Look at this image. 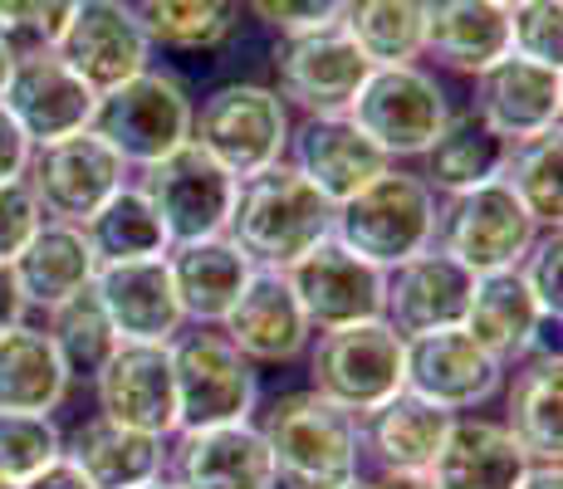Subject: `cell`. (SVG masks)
I'll return each mask as SVG.
<instances>
[{
	"label": "cell",
	"instance_id": "cell-27",
	"mask_svg": "<svg viewBox=\"0 0 563 489\" xmlns=\"http://www.w3.org/2000/svg\"><path fill=\"white\" fill-rule=\"evenodd\" d=\"M461 329L471 333L495 363L510 367L519 357L534 353V347L554 343L549 333H554L559 323H549L544 313H539L534 293L525 289L519 269H495V275H475L471 299H465V313H461Z\"/></svg>",
	"mask_w": 563,
	"mask_h": 489
},
{
	"label": "cell",
	"instance_id": "cell-42",
	"mask_svg": "<svg viewBox=\"0 0 563 489\" xmlns=\"http://www.w3.org/2000/svg\"><path fill=\"white\" fill-rule=\"evenodd\" d=\"M519 279H525V289L534 293L539 313H544L549 323L563 319V235L559 231H539L534 245L525 249V259H519Z\"/></svg>",
	"mask_w": 563,
	"mask_h": 489
},
{
	"label": "cell",
	"instance_id": "cell-36",
	"mask_svg": "<svg viewBox=\"0 0 563 489\" xmlns=\"http://www.w3.org/2000/svg\"><path fill=\"white\" fill-rule=\"evenodd\" d=\"M500 181L510 187V196L525 205L539 231H559L563 225V137H559V127L554 133L525 137V143H510Z\"/></svg>",
	"mask_w": 563,
	"mask_h": 489
},
{
	"label": "cell",
	"instance_id": "cell-45",
	"mask_svg": "<svg viewBox=\"0 0 563 489\" xmlns=\"http://www.w3.org/2000/svg\"><path fill=\"white\" fill-rule=\"evenodd\" d=\"M30 152H35V143H30V137L15 127V118L0 108V181H20V177H25Z\"/></svg>",
	"mask_w": 563,
	"mask_h": 489
},
{
	"label": "cell",
	"instance_id": "cell-15",
	"mask_svg": "<svg viewBox=\"0 0 563 489\" xmlns=\"http://www.w3.org/2000/svg\"><path fill=\"white\" fill-rule=\"evenodd\" d=\"M89 387L93 416L162 441L177 431V382H172L167 343H118L89 377Z\"/></svg>",
	"mask_w": 563,
	"mask_h": 489
},
{
	"label": "cell",
	"instance_id": "cell-5",
	"mask_svg": "<svg viewBox=\"0 0 563 489\" xmlns=\"http://www.w3.org/2000/svg\"><path fill=\"white\" fill-rule=\"evenodd\" d=\"M289 133H295V113L269 84L255 79L216 84L197 98V118H191V143L211 152L235 181L285 162Z\"/></svg>",
	"mask_w": 563,
	"mask_h": 489
},
{
	"label": "cell",
	"instance_id": "cell-54",
	"mask_svg": "<svg viewBox=\"0 0 563 489\" xmlns=\"http://www.w3.org/2000/svg\"><path fill=\"white\" fill-rule=\"evenodd\" d=\"M495 5H505V10H510V5H519V0H495Z\"/></svg>",
	"mask_w": 563,
	"mask_h": 489
},
{
	"label": "cell",
	"instance_id": "cell-22",
	"mask_svg": "<svg viewBox=\"0 0 563 489\" xmlns=\"http://www.w3.org/2000/svg\"><path fill=\"white\" fill-rule=\"evenodd\" d=\"M471 285H475L471 269H461L456 259L431 245V249H421V255L387 269L383 323H393L402 338L456 329L465 313V299H471Z\"/></svg>",
	"mask_w": 563,
	"mask_h": 489
},
{
	"label": "cell",
	"instance_id": "cell-29",
	"mask_svg": "<svg viewBox=\"0 0 563 489\" xmlns=\"http://www.w3.org/2000/svg\"><path fill=\"white\" fill-rule=\"evenodd\" d=\"M451 411L431 407V401L397 391L377 411H367L358 421L363 441V470L373 465V475H397V470H431L437 451L446 445Z\"/></svg>",
	"mask_w": 563,
	"mask_h": 489
},
{
	"label": "cell",
	"instance_id": "cell-30",
	"mask_svg": "<svg viewBox=\"0 0 563 489\" xmlns=\"http://www.w3.org/2000/svg\"><path fill=\"white\" fill-rule=\"evenodd\" d=\"M74 397V377L40 319H20L0 333V411L59 416Z\"/></svg>",
	"mask_w": 563,
	"mask_h": 489
},
{
	"label": "cell",
	"instance_id": "cell-35",
	"mask_svg": "<svg viewBox=\"0 0 563 489\" xmlns=\"http://www.w3.org/2000/svg\"><path fill=\"white\" fill-rule=\"evenodd\" d=\"M153 49L216 54L241 30V0H133Z\"/></svg>",
	"mask_w": 563,
	"mask_h": 489
},
{
	"label": "cell",
	"instance_id": "cell-39",
	"mask_svg": "<svg viewBox=\"0 0 563 489\" xmlns=\"http://www.w3.org/2000/svg\"><path fill=\"white\" fill-rule=\"evenodd\" d=\"M64 455L59 416H25V411H0V475L25 485Z\"/></svg>",
	"mask_w": 563,
	"mask_h": 489
},
{
	"label": "cell",
	"instance_id": "cell-44",
	"mask_svg": "<svg viewBox=\"0 0 563 489\" xmlns=\"http://www.w3.org/2000/svg\"><path fill=\"white\" fill-rule=\"evenodd\" d=\"M40 201L30 196L25 177L20 181H0V265H10V259L25 249V241L40 231Z\"/></svg>",
	"mask_w": 563,
	"mask_h": 489
},
{
	"label": "cell",
	"instance_id": "cell-41",
	"mask_svg": "<svg viewBox=\"0 0 563 489\" xmlns=\"http://www.w3.org/2000/svg\"><path fill=\"white\" fill-rule=\"evenodd\" d=\"M510 54L544 64V69H563V0L510 5Z\"/></svg>",
	"mask_w": 563,
	"mask_h": 489
},
{
	"label": "cell",
	"instance_id": "cell-38",
	"mask_svg": "<svg viewBox=\"0 0 563 489\" xmlns=\"http://www.w3.org/2000/svg\"><path fill=\"white\" fill-rule=\"evenodd\" d=\"M40 323H45L54 347H59V357H64L74 382H89V377L108 363V353L118 347V333H113V323H108V313L99 309V299H93V289L64 299L59 309H49Z\"/></svg>",
	"mask_w": 563,
	"mask_h": 489
},
{
	"label": "cell",
	"instance_id": "cell-2",
	"mask_svg": "<svg viewBox=\"0 0 563 489\" xmlns=\"http://www.w3.org/2000/svg\"><path fill=\"white\" fill-rule=\"evenodd\" d=\"M225 235L255 269H289L333 235V201H323L289 162H275L235 181Z\"/></svg>",
	"mask_w": 563,
	"mask_h": 489
},
{
	"label": "cell",
	"instance_id": "cell-24",
	"mask_svg": "<svg viewBox=\"0 0 563 489\" xmlns=\"http://www.w3.org/2000/svg\"><path fill=\"white\" fill-rule=\"evenodd\" d=\"M505 426L525 445L534 465H563V357L559 343L534 347L529 357L505 367Z\"/></svg>",
	"mask_w": 563,
	"mask_h": 489
},
{
	"label": "cell",
	"instance_id": "cell-28",
	"mask_svg": "<svg viewBox=\"0 0 563 489\" xmlns=\"http://www.w3.org/2000/svg\"><path fill=\"white\" fill-rule=\"evenodd\" d=\"M10 275H15V289L25 299V313L45 319L49 309H59L64 299H74V293H84L93 285L99 259H93L79 225L40 221V231L25 241V249L10 259Z\"/></svg>",
	"mask_w": 563,
	"mask_h": 489
},
{
	"label": "cell",
	"instance_id": "cell-20",
	"mask_svg": "<svg viewBox=\"0 0 563 489\" xmlns=\"http://www.w3.org/2000/svg\"><path fill=\"white\" fill-rule=\"evenodd\" d=\"M216 329L241 347L255 367H295L313 338L285 269H255L245 279L241 299L225 309V319Z\"/></svg>",
	"mask_w": 563,
	"mask_h": 489
},
{
	"label": "cell",
	"instance_id": "cell-21",
	"mask_svg": "<svg viewBox=\"0 0 563 489\" xmlns=\"http://www.w3.org/2000/svg\"><path fill=\"white\" fill-rule=\"evenodd\" d=\"M285 162L309 181L323 201H349L353 191H363L377 171L387 167V157L363 137V127L349 113H323V118H295Z\"/></svg>",
	"mask_w": 563,
	"mask_h": 489
},
{
	"label": "cell",
	"instance_id": "cell-19",
	"mask_svg": "<svg viewBox=\"0 0 563 489\" xmlns=\"http://www.w3.org/2000/svg\"><path fill=\"white\" fill-rule=\"evenodd\" d=\"M162 475L177 489H279L255 421L172 431Z\"/></svg>",
	"mask_w": 563,
	"mask_h": 489
},
{
	"label": "cell",
	"instance_id": "cell-11",
	"mask_svg": "<svg viewBox=\"0 0 563 489\" xmlns=\"http://www.w3.org/2000/svg\"><path fill=\"white\" fill-rule=\"evenodd\" d=\"M539 225L529 211L510 196L500 177L485 181L475 191L441 196L437 211V249L451 255L471 275H495V269H515L525 249L534 245Z\"/></svg>",
	"mask_w": 563,
	"mask_h": 489
},
{
	"label": "cell",
	"instance_id": "cell-18",
	"mask_svg": "<svg viewBox=\"0 0 563 489\" xmlns=\"http://www.w3.org/2000/svg\"><path fill=\"white\" fill-rule=\"evenodd\" d=\"M465 108L505 143L554 133L563 118V74L519 59V54H505L471 79V103Z\"/></svg>",
	"mask_w": 563,
	"mask_h": 489
},
{
	"label": "cell",
	"instance_id": "cell-13",
	"mask_svg": "<svg viewBox=\"0 0 563 489\" xmlns=\"http://www.w3.org/2000/svg\"><path fill=\"white\" fill-rule=\"evenodd\" d=\"M505 387V363H495L471 333L461 329H437L407 338V367H402V391L431 401V407L451 411V416H471L485 411Z\"/></svg>",
	"mask_w": 563,
	"mask_h": 489
},
{
	"label": "cell",
	"instance_id": "cell-16",
	"mask_svg": "<svg viewBox=\"0 0 563 489\" xmlns=\"http://www.w3.org/2000/svg\"><path fill=\"white\" fill-rule=\"evenodd\" d=\"M285 279H289V289H295V299H299V309H305L313 333L383 319L387 275L377 265H367V259H358L353 249H343L339 241L313 245L305 259H295V265L285 269Z\"/></svg>",
	"mask_w": 563,
	"mask_h": 489
},
{
	"label": "cell",
	"instance_id": "cell-14",
	"mask_svg": "<svg viewBox=\"0 0 563 489\" xmlns=\"http://www.w3.org/2000/svg\"><path fill=\"white\" fill-rule=\"evenodd\" d=\"M64 64L89 84L93 93H108L157 64V49L147 40L143 20H137L133 0H79L64 25L59 45H54Z\"/></svg>",
	"mask_w": 563,
	"mask_h": 489
},
{
	"label": "cell",
	"instance_id": "cell-12",
	"mask_svg": "<svg viewBox=\"0 0 563 489\" xmlns=\"http://www.w3.org/2000/svg\"><path fill=\"white\" fill-rule=\"evenodd\" d=\"M128 181H133V167L93 127L40 143L25 167V187L40 201V215L45 221H69V225H84Z\"/></svg>",
	"mask_w": 563,
	"mask_h": 489
},
{
	"label": "cell",
	"instance_id": "cell-40",
	"mask_svg": "<svg viewBox=\"0 0 563 489\" xmlns=\"http://www.w3.org/2000/svg\"><path fill=\"white\" fill-rule=\"evenodd\" d=\"M79 0H0V45L10 54H45L59 45Z\"/></svg>",
	"mask_w": 563,
	"mask_h": 489
},
{
	"label": "cell",
	"instance_id": "cell-46",
	"mask_svg": "<svg viewBox=\"0 0 563 489\" xmlns=\"http://www.w3.org/2000/svg\"><path fill=\"white\" fill-rule=\"evenodd\" d=\"M20 489H93V480H89V475H84L74 460H64V455H59V460L45 465L40 475H30V480L20 485Z\"/></svg>",
	"mask_w": 563,
	"mask_h": 489
},
{
	"label": "cell",
	"instance_id": "cell-9",
	"mask_svg": "<svg viewBox=\"0 0 563 489\" xmlns=\"http://www.w3.org/2000/svg\"><path fill=\"white\" fill-rule=\"evenodd\" d=\"M373 64L349 40L343 25L299 30V35H279L269 49V89L285 98L295 118H323V113H349L358 98L363 79Z\"/></svg>",
	"mask_w": 563,
	"mask_h": 489
},
{
	"label": "cell",
	"instance_id": "cell-23",
	"mask_svg": "<svg viewBox=\"0 0 563 489\" xmlns=\"http://www.w3.org/2000/svg\"><path fill=\"white\" fill-rule=\"evenodd\" d=\"M510 54V10L495 0H421V59L475 79Z\"/></svg>",
	"mask_w": 563,
	"mask_h": 489
},
{
	"label": "cell",
	"instance_id": "cell-17",
	"mask_svg": "<svg viewBox=\"0 0 563 489\" xmlns=\"http://www.w3.org/2000/svg\"><path fill=\"white\" fill-rule=\"evenodd\" d=\"M0 108H5L20 133L40 147V143H54V137L93 127L99 93H93L59 54L45 49V54H20V59L10 64Z\"/></svg>",
	"mask_w": 563,
	"mask_h": 489
},
{
	"label": "cell",
	"instance_id": "cell-34",
	"mask_svg": "<svg viewBox=\"0 0 563 489\" xmlns=\"http://www.w3.org/2000/svg\"><path fill=\"white\" fill-rule=\"evenodd\" d=\"M99 265H133V259H162L172 249L167 231H162L157 211L147 205V196L137 191V181L118 187L89 221L79 225Z\"/></svg>",
	"mask_w": 563,
	"mask_h": 489
},
{
	"label": "cell",
	"instance_id": "cell-3",
	"mask_svg": "<svg viewBox=\"0 0 563 489\" xmlns=\"http://www.w3.org/2000/svg\"><path fill=\"white\" fill-rule=\"evenodd\" d=\"M437 211L441 196L417 177V167L387 162L363 191H353L349 201L333 205L329 241H339L343 249H353L358 259L387 275L393 265L437 245Z\"/></svg>",
	"mask_w": 563,
	"mask_h": 489
},
{
	"label": "cell",
	"instance_id": "cell-4",
	"mask_svg": "<svg viewBox=\"0 0 563 489\" xmlns=\"http://www.w3.org/2000/svg\"><path fill=\"white\" fill-rule=\"evenodd\" d=\"M299 363L309 373V391H319L323 401L363 421L367 411H377L387 397L402 391L407 338L383 319L353 323V329L313 333Z\"/></svg>",
	"mask_w": 563,
	"mask_h": 489
},
{
	"label": "cell",
	"instance_id": "cell-53",
	"mask_svg": "<svg viewBox=\"0 0 563 489\" xmlns=\"http://www.w3.org/2000/svg\"><path fill=\"white\" fill-rule=\"evenodd\" d=\"M0 489H20V485H15V480H5V475H0Z\"/></svg>",
	"mask_w": 563,
	"mask_h": 489
},
{
	"label": "cell",
	"instance_id": "cell-7",
	"mask_svg": "<svg viewBox=\"0 0 563 489\" xmlns=\"http://www.w3.org/2000/svg\"><path fill=\"white\" fill-rule=\"evenodd\" d=\"M191 118H197V93L181 84V74L147 64L128 84L99 93L93 133L133 171H143L167 152H177L181 143H191Z\"/></svg>",
	"mask_w": 563,
	"mask_h": 489
},
{
	"label": "cell",
	"instance_id": "cell-48",
	"mask_svg": "<svg viewBox=\"0 0 563 489\" xmlns=\"http://www.w3.org/2000/svg\"><path fill=\"white\" fill-rule=\"evenodd\" d=\"M373 489H437L427 470H397V475H373Z\"/></svg>",
	"mask_w": 563,
	"mask_h": 489
},
{
	"label": "cell",
	"instance_id": "cell-31",
	"mask_svg": "<svg viewBox=\"0 0 563 489\" xmlns=\"http://www.w3.org/2000/svg\"><path fill=\"white\" fill-rule=\"evenodd\" d=\"M167 275H172V293H177L181 319L197 323V329H216L225 319V309L241 299L255 265L241 255V245L231 235H211V241L172 245Z\"/></svg>",
	"mask_w": 563,
	"mask_h": 489
},
{
	"label": "cell",
	"instance_id": "cell-49",
	"mask_svg": "<svg viewBox=\"0 0 563 489\" xmlns=\"http://www.w3.org/2000/svg\"><path fill=\"white\" fill-rule=\"evenodd\" d=\"M519 489H563V465H534Z\"/></svg>",
	"mask_w": 563,
	"mask_h": 489
},
{
	"label": "cell",
	"instance_id": "cell-25",
	"mask_svg": "<svg viewBox=\"0 0 563 489\" xmlns=\"http://www.w3.org/2000/svg\"><path fill=\"white\" fill-rule=\"evenodd\" d=\"M89 289L108 313V323H113L118 343H172L187 329L177 293H172L167 255L133 259V265H99Z\"/></svg>",
	"mask_w": 563,
	"mask_h": 489
},
{
	"label": "cell",
	"instance_id": "cell-1",
	"mask_svg": "<svg viewBox=\"0 0 563 489\" xmlns=\"http://www.w3.org/2000/svg\"><path fill=\"white\" fill-rule=\"evenodd\" d=\"M255 431L269 451L279 489H333L367 475L358 416L339 411L309 387H285L275 397H260Z\"/></svg>",
	"mask_w": 563,
	"mask_h": 489
},
{
	"label": "cell",
	"instance_id": "cell-37",
	"mask_svg": "<svg viewBox=\"0 0 563 489\" xmlns=\"http://www.w3.org/2000/svg\"><path fill=\"white\" fill-rule=\"evenodd\" d=\"M373 64H421V0H349L339 15Z\"/></svg>",
	"mask_w": 563,
	"mask_h": 489
},
{
	"label": "cell",
	"instance_id": "cell-26",
	"mask_svg": "<svg viewBox=\"0 0 563 489\" xmlns=\"http://www.w3.org/2000/svg\"><path fill=\"white\" fill-rule=\"evenodd\" d=\"M534 470V460L525 455V445L510 436L500 416H456L446 431V445L431 460V485L437 489H519L525 475Z\"/></svg>",
	"mask_w": 563,
	"mask_h": 489
},
{
	"label": "cell",
	"instance_id": "cell-8",
	"mask_svg": "<svg viewBox=\"0 0 563 489\" xmlns=\"http://www.w3.org/2000/svg\"><path fill=\"white\" fill-rule=\"evenodd\" d=\"M451 93L427 64H377L367 69L349 118L363 127V137L387 162H417L431 147V137L446 127Z\"/></svg>",
	"mask_w": 563,
	"mask_h": 489
},
{
	"label": "cell",
	"instance_id": "cell-47",
	"mask_svg": "<svg viewBox=\"0 0 563 489\" xmlns=\"http://www.w3.org/2000/svg\"><path fill=\"white\" fill-rule=\"evenodd\" d=\"M20 319H30V313H25V299H20L15 275H10V265H0V333L15 329Z\"/></svg>",
	"mask_w": 563,
	"mask_h": 489
},
{
	"label": "cell",
	"instance_id": "cell-43",
	"mask_svg": "<svg viewBox=\"0 0 563 489\" xmlns=\"http://www.w3.org/2000/svg\"><path fill=\"white\" fill-rule=\"evenodd\" d=\"M343 5L349 0H241V10L265 25L269 35H299V30H323V25H339Z\"/></svg>",
	"mask_w": 563,
	"mask_h": 489
},
{
	"label": "cell",
	"instance_id": "cell-6",
	"mask_svg": "<svg viewBox=\"0 0 563 489\" xmlns=\"http://www.w3.org/2000/svg\"><path fill=\"white\" fill-rule=\"evenodd\" d=\"M177 382V431L241 426L260 411V367L221 329H187L167 343Z\"/></svg>",
	"mask_w": 563,
	"mask_h": 489
},
{
	"label": "cell",
	"instance_id": "cell-33",
	"mask_svg": "<svg viewBox=\"0 0 563 489\" xmlns=\"http://www.w3.org/2000/svg\"><path fill=\"white\" fill-rule=\"evenodd\" d=\"M505 152H510V143L495 137L471 108H451L446 127L431 137V147L411 167H417V177L437 196H461L500 177Z\"/></svg>",
	"mask_w": 563,
	"mask_h": 489
},
{
	"label": "cell",
	"instance_id": "cell-10",
	"mask_svg": "<svg viewBox=\"0 0 563 489\" xmlns=\"http://www.w3.org/2000/svg\"><path fill=\"white\" fill-rule=\"evenodd\" d=\"M133 181L157 211L172 245L225 235V221H231L235 205V177L197 143H181L153 167L133 171Z\"/></svg>",
	"mask_w": 563,
	"mask_h": 489
},
{
	"label": "cell",
	"instance_id": "cell-52",
	"mask_svg": "<svg viewBox=\"0 0 563 489\" xmlns=\"http://www.w3.org/2000/svg\"><path fill=\"white\" fill-rule=\"evenodd\" d=\"M137 489H177V485H172L167 475H162V480H147V485H137Z\"/></svg>",
	"mask_w": 563,
	"mask_h": 489
},
{
	"label": "cell",
	"instance_id": "cell-51",
	"mask_svg": "<svg viewBox=\"0 0 563 489\" xmlns=\"http://www.w3.org/2000/svg\"><path fill=\"white\" fill-rule=\"evenodd\" d=\"M333 489H373V475H358V480H349V485H333Z\"/></svg>",
	"mask_w": 563,
	"mask_h": 489
},
{
	"label": "cell",
	"instance_id": "cell-32",
	"mask_svg": "<svg viewBox=\"0 0 563 489\" xmlns=\"http://www.w3.org/2000/svg\"><path fill=\"white\" fill-rule=\"evenodd\" d=\"M64 460L79 465L93 480V489H137L147 480H162V470H167V441L113 426L103 416H89L74 431H64Z\"/></svg>",
	"mask_w": 563,
	"mask_h": 489
},
{
	"label": "cell",
	"instance_id": "cell-50",
	"mask_svg": "<svg viewBox=\"0 0 563 489\" xmlns=\"http://www.w3.org/2000/svg\"><path fill=\"white\" fill-rule=\"evenodd\" d=\"M10 64H15V54L0 45V93H5V79H10Z\"/></svg>",
	"mask_w": 563,
	"mask_h": 489
}]
</instances>
